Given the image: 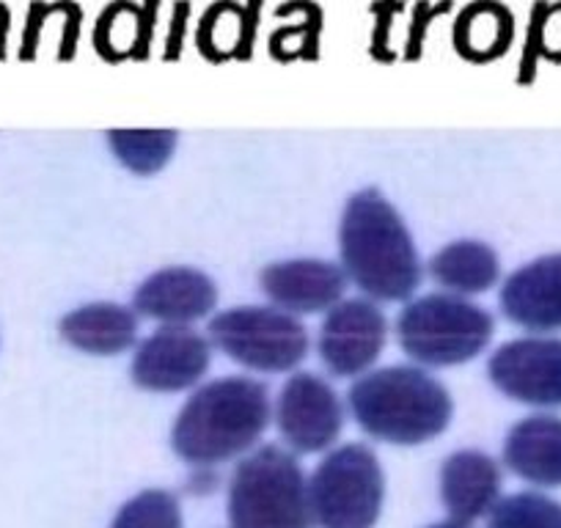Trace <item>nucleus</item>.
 <instances>
[{"label": "nucleus", "instance_id": "f257e3e1", "mask_svg": "<svg viewBox=\"0 0 561 528\" xmlns=\"http://www.w3.org/2000/svg\"><path fill=\"white\" fill-rule=\"evenodd\" d=\"M342 267L369 298L404 300L421 282V259L402 215L377 187L347 198L339 223Z\"/></svg>", "mask_w": 561, "mask_h": 528}, {"label": "nucleus", "instance_id": "f03ea898", "mask_svg": "<svg viewBox=\"0 0 561 528\" xmlns=\"http://www.w3.org/2000/svg\"><path fill=\"white\" fill-rule=\"evenodd\" d=\"M270 422V391L253 377L204 382L171 429L174 451L191 466H215L251 449Z\"/></svg>", "mask_w": 561, "mask_h": 528}, {"label": "nucleus", "instance_id": "7ed1b4c3", "mask_svg": "<svg viewBox=\"0 0 561 528\" xmlns=\"http://www.w3.org/2000/svg\"><path fill=\"white\" fill-rule=\"evenodd\" d=\"M355 422L371 438L388 444H424L449 424L451 393L427 369L391 364L360 375L350 388Z\"/></svg>", "mask_w": 561, "mask_h": 528}, {"label": "nucleus", "instance_id": "20e7f679", "mask_svg": "<svg viewBox=\"0 0 561 528\" xmlns=\"http://www.w3.org/2000/svg\"><path fill=\"white\" fill-rule=\"evenodd\" d=\"M231 528H311L309 479L284 446H259L237 462L229 482Z\"/></svg>", "mask_w": 561, "mask_h": 528}, {"label": "nucleus", "instance_id": "39448f33", "mask_svg": "<svg viewBox=\"0 0 561 528\" xmlns=\"http://www.w3.org/2000/svg\"><path fill=\"white\" fill-rule=\"evenodd\" d=\"M493 314L457 292H430L404 303L397 317L399 344L421 364L449 366L473 358L493 336Z\"/></svg>", "mask_w": 561, "mask_h": 528}, {"label": "nucleus", "instance_id": "423d86ee", "mask_svg": "<svg viewBox=\"0 0 561 528\" xmlns=\"http://www.w3.org/2000/svg\"><path fill=\"white\" fill-rule=\"evenodd\" d=\"M386 498V479L375 449L336 446L309 479L311 517L320 528H371Z\"/></svg>", "mask_w": 561, "mask_h": 528}, {"label": "nucleus", "instance_id": "0eeeda50", "mask_svg": "<svg viewBox=\"0 0 561 528\" xmlns=\"http://www.w3.org/2000/svg\"><path fill=\"white\" fill-rule=\"evenodd\" d=\"M207 331L231 360L259 371L293 369L309 353L306 325L278 306H234L215 314Z\"/></svg>", "mask_w": 561, "mask_h": 528}, {"label": "nucleus", "instance_id": "6e6552de", "mask_svg": "<svg viewBox=\"0 0 561 528\" xmlns=\"http://www.w3.org/2000/svg\"><path fill=\"white\" fill-rule=\"evenodd\" d=\"M278 429L295 451H322L339 438L344 408L336 388L314 371H295L275 405Z\"/></svg>", "mask_w": 561, "mask_h": 528}, {"label": "nucleus", "instance_id": "1a4fd4ad", "mask_svg": "<svg viewBox=\"0 0 561 528\" xmlns=\"http://www.w3.org/2000/svg\"><path fill=\"white\" fill-rule=\"evenodd\" d=\"M490 380L517 402L561 405V338L520 336L504 342L488 360Z\"/></svg>", "mask_w": 561, "mask_h": 528}, {"label": "nucleus", "instance_id": "9d476101", "mask_svg": "<svg viewBox=\"0 0 561 528\" xmlns=\"http://www.w3.org/2000/svg\"><path fill=\"white\" fill-rule=\"evenodd\" d=\"M386 336L388 320L375 300H339L320 325V358L333 375H360L382 353Z\"/></svg>", "mask_w": 561, "mask_h": 528}, {"label": "nucleus", "instance_id": "9b49d317", "mask_svg": "<svg viewBox=\"0 0 561 528\" xmlns=\"http://www.w3.org/2000/svg\"><path fill=\"white\" fill-rule=\"evenodd\" d=\"M209 355V342L196 328L165 322L138 344L129 375L149 391H180L202 380Z\"/></svg>", "mask_w": 561, "mask_h": 528}, {"label": "nucleus", "instance_id": "f8f14e48", "mask_svg": "<svg viewBox=\"0 0 561 528\" xmlns=\"http://www.w3.org/2000/svg\"><path fill=\"white\" fill-rule=\"evenodd\" d=\"M259 278L267 298L289 314L331 309L342 300L344 287H347V273L342 264L314 256L273 262L264 267Z\"/></svg>", "mask_w": 561, "mask_h": 528}, {"label": "nucleus", "instance_id": "ddd939ff", "mask_svg": "<svg viewBox=\"0 0 561 528\" xmlns=\"http://www.w3.org/2000/svg\"><path fill=\"white\" fill-rule=\"evenodd\" d=\"M215 300H218V287L207 273L174 264V267H163L138 284L133 309L152 320L187 325L191 320L207 314Z\"/></svg>", "mask_w": 561, "mask_h": 528}, {"label": "nucleus", "instance_id": "4468645a", "mask_svg": "<svg viewBox=\"0 0 561 528\" xmlns=\"http://www.w3.org/2000/svg\"><path fill=\"white\" fill-rule=\"evenodd\" d=\"M501 309L528 331L561 328V253L523 264L501 287Z\"/></svg>", "mask_w": 561, "mask_h": 528}, {"label": "nucleus", "instance_id": "2eb2a0df", "mask_svg": "<svg viewBox=\"0 0 561 528\" xmlns=\"http://www.w3.org/2000/svg\"><path fill=\"white\" fill-rule=\"evenodd\" d=\"M440 498L451 520L473 523L501 501V468L479 449H460L440 468Z\"/></svg>", "mask_w": 561, "mask_h": 528}, {"label": "nucleus", "instance_id": "dca6fc26", "mask_svg": "<svg viewBox=\"0 0 561 528\" xmlns=\"http://www.w3.org/2000/svg\"><path fill=\"white\" fill-rule=\"evenodd\" d=\"M504 462L526 482L561 487V418L550 413L520 418L504 440Z\"/></svg>", "mask_w": 561, "mask_h": 528}, {"label": "nucleus", "instance_id": "f3484780", "mask_svg": "<svg viewBox=\"0 0 561 528\" xmlns=\"http://www.w3.org/2000/svg\"><path fill=\"white\" fill-rule=\"evenodd\" d=\"M138 314L113 300H94L69 311L61 320V336L78 349L94 355H116L135 342Z\"/></svg>", "mask_w": 561, "mask_h": 528}, {"label": "nucleus", "instance_id": "a211bd4d", "mask_svg": "<svg viewBox=\"0 0 561 528\" xmlns=\"http://www.w3.org/2000/svg\"><path fill=\"white\" fill-rule=\"evenodd\" d=\"M430 273L438 284L457 295L484 292L499 282V256L482 240H455L435 251L427 262Z\"/></svg>", "mask_w": 561, "mask_h": 528}, {"label": "nucleus", "instance_id": "6ab92c4d", "mask_svg": "<svg viewBox=\"0 0 561 528\" xmlns=\"http://www.w3.org/2000/svg\"><path fill=\"white\" fill-rule=\"evenodd\" d=\"M512 39L510 9L495 0H473L460 12L455 25V47L468 58H493L506 50Z\"/></svg>", "mask_w": 561, "mask_h": 528}, {"label": "nucleus", "instance_id": "aec40b11", "mask_svg": "<svg viewBox=\"0 0 561 528\" xmlns=\"http://www.w3.org/2000/svg\"><path fill=\"white\" fill-rule=\"evenodd\" d=\"M107 144L127 169L152 174L174 152L176 133L174 129H111Z\"/></svg>", "mask_w": 561, "mask_h": 528}, {"label": "nucleus", "instance_id": "412c9836", "mask_svg": "<svg viewBox=\"0 0 561 528\" xmlns=\"http://www.w3.org/2000/svg\"><path fill=\"white\" fill-rule=\"evenodd\" d=\"M488 528H561V504L534 490L506 495L490 512Z\"/></svg>", "mask_w": 561, "mask_h": 528}, {"label": "nucleus", "instance_id": "4be33fe9", "mask_svg": "<svg viewBox=\"0 0 561 528\" xmlns=\"http://www.w3.org/2000/svg\"><path fill=\"white\" fill-rule=\"evenodd\" d=\"M111 528H182L180 501L169 490H140L116 512Z\"/></svg>", "mask_w": 561, "mask_h": 528}, {"label": "nucleus", "instance_id": "5701e85b", "mask_svg": "<svg viewBox=\"0 0 561 528\" xmlns=\"http://www.w3.org/2000/svg\"><path fill=\"white\" fill-rule=\"evenodd\" d=\"M446 9H451V0H440L435 9L430 7L427 0H424V3H419V20H415V25L410 28V53H419L421 31H424V25H427V18H433V14H438V12H446Z\"/></svg>", "mask_w": 561, "mask_h": 528}, {"label": "nucleus", "instance_id": "b1692460", "mask_svg": "<svg viewBox=\"0 0 561 528\" xmlns=\"http://www.w3.org/2000/svg\"><path fill=\"white\" fill-rule=\"evenodd\" d=\"M185 18H187V3L182 0L180 7H176V18H174V36L169 39V53H176V47H180V34L182 28H185Z\"/></svg>", "mask_w": 561, "mask_h": 528}, {"label": "nucleus", "instance_id": "393cba45", "mask_svg": "<svg viewBox=\"0 0 561 528\" xmlns=\"http://www.w3.org/2000/svg\"><path fill=\"white\" fill-rule=\"evenodd\" d=\"M427 528H468V523H457V520H446V523H435V526Z\"/></svg>", "mask_w": 561, "mask_h": 528}]
</instances>
